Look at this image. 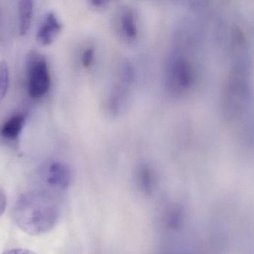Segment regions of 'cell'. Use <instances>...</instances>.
Listing matches in <instances>:
<instances>
[{
  "label": "cell",
  "instance_id": "cell-1",
  "mask_svg": "<svg viewBox=\"0 0 254 254\" xmlns=\"http://www.w3.org/2000/svg\"><path fill=\"white\" fill-rule=\"evenodd\" d=\"M59 216L58 206L52 197L40 191L21 195L13 210L18 228L29 235L46 234L56 225Z\"/></svg>",
  "mask_w": 254,
  "mask_h": 254
},
{
  "label": "cell",
  "instance_id": "cell-2",
  "mask_svg": "<svg viewBox=\"0 0 254 254\" xmlns=\"http://www.w3.org/2000/svg\"><path fill=\"white\" fill-rule=\"evenodd\" d=\"M200 56L178 52L170 56L166 65V85L174 96L183 97L193 93L199 82Z\"/></svg>",
  "mask_w": 254,
  "mask_h": 254
},
{
  "label": "cell",
  "instance_id": "cell-3",
  "mask_svg": "<svg viewBox=\"0 0 254 254\" xmlns=\"http://www.w3.org/2000/svg\"><path fill=\"white\" fill-rule=\"evenodd\" d=\"M28 92L30 97L40 98L48 93L51 86V76L46 58L35 52H31L27 60Z\"/></svg>",
  "mask_w": 254,
  "mask_h": 254
},
{
  "label": "cell",
  "instance_id": "cell-4",
  "mask_svg": "<svg viewBox=\"0 0 254 254\" xmlns=\"http://www.w3.org/2000/svg\"><path fill=\"white\" fill-rule=\"evenodd\" d=\"M134 77L132 66L127 62L122 64L119 72V80L110 91L106 101L107 113L116 116L123 111L128 101V89L134 83Z\"/></svg>",
  "mask_w": 254,
  "mask_h": 254
},
{
  "label": "cell",
  "instance_id": "cell-5",
  "mask_svg": "<svg viewBox=\"0 0 254 254\" xmlns=\"http://www.w3.org/2000/svg\"><path fill=\"white\" fill-rule=\"evenodd\" d=\"M116 28L124 41L133 43L139 35L138 16L137 12L130 6H125L118 12L116 19Z\"/></svg>",
  "mask_w": 254,
  "mask_h": 254
},
{
  "label": "cell",
  "instance_id": "cell-6",
  "mask_svg": "<svg viewBox=\"0 0 254 254\" xmlns=\"http://www.w3.org/2000/svg\"><path fill=\"white\" fill-rule=\"evenodd\" d=\"M62 29V24L53 12H49L37 31V40L42 46L50 45Z\"/></svg>",
  "mask_w": 254,
  "mask_h": 254
},
{
  "label": "cell",
  "instance_id": "cell-7",
  "mask_svg": "<svg viewBox=\"0 0 254 254\" xmlns=\"http://www.w3.org/2000/svg\"><path fill=\"white\" fill-rule=\"evenodd\" d=\"M70 172L68 167L62 162H55L49 166L47 171V182L58 187H65L69 181Z\"/></svg>",
  "mask_w": 254,
  "mask_h": 254
},
{
  "label": "cell",
  "instance_id": "cell-8",
  "mask_svg": "<svg viewBox=\"0 0 254 254\" xmlns=\"http://www.w3.org/2000/svg\"><path fill=\"white\" fill-rule=\"evenodd\" d=\"M25 123V117L22 115H15L3 125L1 135L8 140H16L22 131Z\"/></svg>",
  "mask_w": 254,
  "mask_h": 254
},
{
  "label": "cell",
  "instance_id": "cell-9",
  "mask_svg": "<svg viewBox=\"0 0 254 254\" xmlns=\"http://www.w3.org/2000/svg\"><path fill=\"white\" fill-rule=\"evenodd\" d=\"M34 1L22 0L19 2V34L24 36L28 32L32 19Z\"/></svg>",
  "mask_w": 254,
  "mask_h": 254
},
{
  "label": "cell",
  "instance_id": "cell-10",
  "mask_svg": "<svg viewBox=\"0 0 254 254\" xmlns=\"http://www.w3.org/2000/svg\"><path fill=\"white\" fill-rule=\"evenodd\" d=\"M10 83L8 67L6 61L0 62V104L7 94Z\"/></svg>",
  "mask_w": 254,
  "mask_h": 254
},
{
  "label": "cell",
  "instance_id": "cell-11",
  "mask_svg": "<svg viewBox=\"0 0 254 254\" xmlns=\"http://www.w3.org/2000/svg\"><path fill=\"white\" fill-rule=\"evenodd\" d=\"M95 50L91 46H87L82 51L80 61L84 68L88 69L91 67L95 60Z\"/></svg>",
  "mask_w": 254,
  "mask_h": 254
},
{
  "label": "cell",
  "instance_id": "cell-12",
  "mask_svg": "<svg viewBox=\"0 0 254 254\" xmlns=\"http://www.w3.org/2000/svg\"><path fill=\"white\" fill-rule=\"evenodd\" d=\"M6 207V196L4 192L0 189V216L3 214Z\"/></svg>",
  "mask_w": 254,
  "mask_h": 254
},
{
  "label": "cell",
  "instance_id": "cell-13",
  "mask_svg": "<svg viewBox=\"0 0 254 254\" xmlns=\"http://www.w3.org/2000/svg\"><path fill=\"white\" fill-rule=\"evenodd\" d=\"M4 254H37L31 251L25 250V249H13V250L9 251Z\"/></svg>",
  "mask_w": 254,
  "mask_h": 254
}]
</instances>
